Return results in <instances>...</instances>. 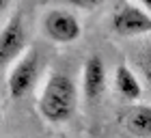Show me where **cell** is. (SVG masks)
<instances>
[{"mask_svg":"<svg viewBox=\"0 0 151 138\" xmlns=\"http://www.w3.org/2000/svg\"><path fill=\"white\" fill-rule=\"evenodd\" d=\"M39 110L47 121L63 123L76 110V84L67 73H52L41 93Z\"/></svg>","mask_w":151,"mask_h":138,"instance_id":"1","label":"cell"},{"mask_svg":"<svg viewBox=\"0 0 151 138\" xmlns=\"http://www.w3.org/2000/svg\"><path fill=\"white\" fill-rule=\"evenodd\" d=\"M39 78V54L35 50H28L19 58V63L13 67V71L9 75V93L13 99L24 97L26 93L35 86V82Z\"/></svg>","mask_w":151,"mask_h":138,"instance_id":"2","label":"cell"},{"mask_svg":"<svg viewBox=\"0 0 151 138\" xmlns=\"http://www.w3.org/2000/svg\"><path fill=\"white\" fill-rule=\"evenodd\" d=\"M112 28L123 34V37H132V34H142L151 30V15L134 4H119V9L112 15Z\"/></svg>","mask_w":151,"mask_h":138,"instance_id":"3","label":"cell"},{"mask_svg":"<svg viewBox=\"0 0 151 138\" xmlns=\"http://www.w3.org/2000/svg\"><path fill=\"white\" fill-rule=\"evenodd\" d=\"M43 28L47 32V37L56 43H71L82 34V26L78 22V17L60 9H54L43 17Z\"/></svg>","mask_w":151,"mask_h":138,"instance_id":"4","label":"cell"},{"mask_svg":"<svg viewBox=\"0 0 151 138\" xmlns=\"http://www.w3.org/2000/svg\"><path fill=\"white\" fill-rule=\"evenodd\" d=\"M26 47V26L22 17L15 15L0 30V65H6Z\"/></svg>","mask_w":151,"mask_h":138,"instance_id":"5","label":"cell"},{"mask_svg":"<svg viewBox=\"0 0 151 138\" xmlns=\"http://www.w3.org/2000/svg\"><path fill=\"white\" fill-rule=\"evenodd\" d=\"M82 88H84V97L88 101H97L106 91V67H104V60L97 54L88 56L84 63Z\"/></svg>","mask_w":151,"mask_h":138,"instance_id":"6","label":"cell"},{"mask_svg":"<svg viewBox=\"0 0 151 138\" xmlns=\"http://www.w3.org/2000/svg\"><path fill=\"white\" fill-rule=\"evenodd\" d=\"M121 123L127 132L136 136H149L151 134V106H127L121 114Z\"/></svg>","mask_w":151,"mask_h":138,"instance_id":"7","label":"cell"},{"mask_svg":"<svg viewBox=\"0 0 151 138\" xmlns=\"http://www.w3.org/2000/svg\"><path fill=\"white\" fill-rule=\"evenodd\" d=\"M114 86H116V91H119L125 99H129V101L138 99L142 95V86H140L138 78H136L125 65L116 67V71H114Z\"/></svg>","mask_w":151,"mask_h":138,"instance_id":"8","label":"cell"},{"mask_svg":"<svg viewBox=\"0 0 151 138\" xmlns=\"http://www.w3.org/2000/svg\"><path fill=\"white\" fill-rule=\"evenodd\" d=\"M69 4H73V6H82V9H91V6H97V4H101L104 0H67Z\"/></svg>","mask_w":151,"mask_h":138,"instance_id":"9","label":"cell"},{"mask_svg":"<svg viewBox=\"0 0 151 138\" xmlns=\"http://www.w3.org/2000/svg\"><path fill=\"white\" fill-rule=\"evenodd\" d=\"M142 69H145V75L151 80V50H149V54H147V58H145V65H142Z\"/></svg>","mask_w":151,"mask_h":138,"instance_id":"10","label":"cell"},{"mask_svg":"<svg viewBox=\"0 0 151 138\" xmlns=\"http://www.w3.org/2000/svg\"><path fill=\"white\" fill-rule=\"evenodd\" d=\"M9 2H11V0H0V15H2V13H4V9L9 6Z\"/></svg>","mask_w":151,"mask_h":138,"instance_id":"11","label":"cell"},{"mask_svg":"<svg viewBox=\"0 0 151 138\" xmlns=\"http://www.w3.org/2000/svg\"><path fill=\"white\" fill-rule=\"evenodd\" d=\"M140 2H142V4H145V6H147V9L151 11V0H140Z\"/></svg>","mask_w":151,"mask_h":138,"instance_id":"12","label":"cell"}]
</instances>
